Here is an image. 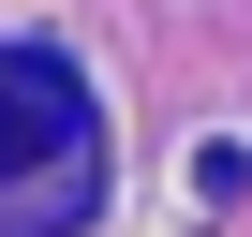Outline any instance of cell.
I'll use <instances>...</instances> for the list:
<instances>
[{"instance_id": "cell-1", "label": "cell", "mask_w": 252, "mask_h": 237, "mask_svg": "<svg viewBox=\"0 0 252 237\" xmlns=\"http://www.w3.org/2000/svg\"><path fill=\"white\" fill-rule=\"evenodd\" d=\"M0 178H60V207H89L104 178V118L60 45H0Z\"/></svg>"}]
</instances>
